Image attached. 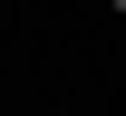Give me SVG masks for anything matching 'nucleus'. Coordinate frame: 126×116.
<instances>
[{"instance_id": "1", "label": "nucleus", "mask_w": 126, "mask_h": 116, "mask_svg": "<svg viewBox=\"0 0 126 116\" xmlns=\"http://www.w3.org/2000/svg\"><path fill=\"white\" fill-rule=\"evenodd\" d=\"M107 10H116V19H126V0H107Z\"/></svg>"}]
</instances>
